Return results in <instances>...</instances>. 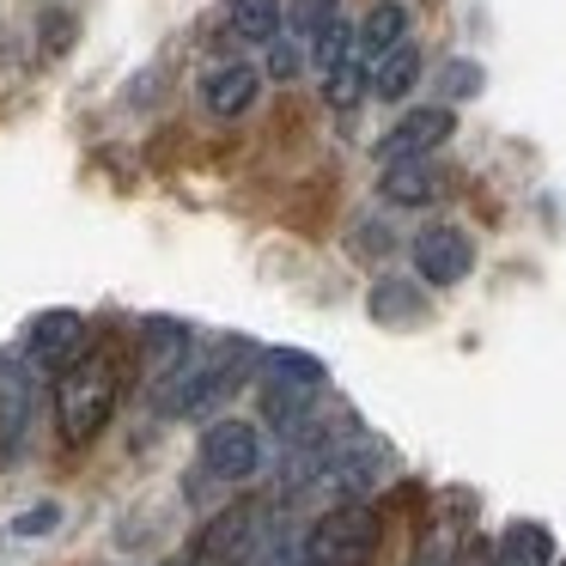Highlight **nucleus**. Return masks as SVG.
<instances>
[{
  "mask_svg": "<svg viewBox=\"0 0 566 566\" xmlns=\"http://www.w3.org/2000/svg\"><path fill=\"white\" fill-rule=\"evenodd\" d=\"M116 396H123V359L111 342L86 347L80 359H67L55 371V432H62L67 451H86L116 415Z\"/></svg>",
  "mask_w": 566,
  "mask_h": 566,
  "instance_id": "f257e3e1",
  "label": "nucleus"
},
{
  "mask_svg": "<svg viewBox=\"0 0 566 566\" xmlns=\"http://www.w3.org/2000/svg\"><path fill=\"white\" fill-rule=\"evenodd\" d=\"M378 536H384L378 512H371L366 500H342V505H329V512L311 524L298 560H305V566H371Z\"/></svg>",
  "mask_w": 566,
  "mask_h": 566,
  "instance_id": "f03ea898",
  "label": "nucleus"
},
{
  "mask_svg": "<svg viewBox=\"0 0 566 566\" xmlns=\"http://www.w3.org/2000/svg\"><path fill=\"white\" fill-rule=\"evenodd\" d=\"M262 536H269V505L244 500L226 505L201 524V536L189 542V566H256L262 560Z\"/></svg>",
  "mask_w": 566,
  "mask_h": 566,
  "instance_id": "7ed1b4c3",
  "label": "nucleus"
},
{
  "mask_svg": "<svg viewBox=\"0 0 566 566\" xmlns=\"http://www.w3.org/2000/svg\"><path fill=\"white\" fill-rule=\"evenodd\" d=\"M201 469H208L220 488H244L269 469V444H262V427L256 420H238V415H220L208 432H201Z\"/></svg>",
  "mask_w": 566,
  "mask_h": 566,
  "instance_id": "20e7f679",
  "label": "nucleus"
},
{
  "mask_svg": "<svg viewBox=\"0 0 566 566\" xmlns=\"http://www.w3.org/2000/svg\"><path fill=\"white\" fill-rule=\"evenodd\" d=\"M457 135V111L451 104H420V111H402L378 140V165H402V159H432L444 140Z\"/></svg>",
  "mask_w": 566,
  "mask_h": 566,
  "instance_id": "39448f33",
  "label": "nucleus"
},
{
  "mask_svg": "<svg viewBox=\"0 0 566 566\" xmlns=\"http://www.w3.org/2000/svg\"><path fill=\"white\" fill-rule=\"evenodd\" d=\"M408 262H415L420 286H463L475 269V244H469L463 226H420L415 244H408Z\"/></svg>",
  "mask_w": 566,
  "mask_h": 566,
  "instance_id": "423d86ee",
  "label": "nucleus"
},
{
  "mask_svg": "<svg viewBox=\"0 0 566 566\" xmlns=\"http://www.w3.org/2000/svg\"><path fill=\"white\" fill-rule=\"evenodd\" d=\"M86 354V317L80 311H67V305H55V311H38V317L25 323V366L31 371H62L67 359H80Z\"/></svg>",
  "mask_w": 566,
  "mask_h": 566,
  "instance_id": "0eeeda50",
  "label": "nucleus"
},
{
  "mask_svg": "<svg viewBox=\"0 0 566 566\" xmlns=\"http://www.w3.org/2000/svg\"><path fill=\"white\" fill-rule=\"evenodd\" d=\"M31 408H38V371L25 359L0 354V457H13L31 432Z\"/></svg>",
  "mask_w": 566,
  "mask_h": 566,
  "instance_id": "6e6552de",
  "label": "nucleus"
},
{
  "mask_svg": "<svg viewBox=\"0 0 566 566\" xmlns=\"http://www.w3.org/2000/svg\"><path fill=\"white\" fill-rule=\"evenodd\" d=\"M256 98H262V67H250V62H213L208 74H201V104H208V116H220V123L250 116Z\"/></svg>",
  "mask_w": 566,
  "mask_h": 566,
  "instance_id": "1a4fd4ad",
  "label": "nucleus"
},
{
  "mask_svg": "<svg viewBox=\"0 0 566 566\" xmlns=\"http://www.w3.org/2000/svg\"><path fill=\"white\" fill-rule=\"evenodd\" d=\"M444 189H451V171L439 159H402L378 171V196L390 208H432V201H444Z\"/></svg>",
  "mask_w": 566,
  "mask_h": 566,
  "instance_id": "9d476101",
  "label": "nucleus"
},
{
  "mask_svg": "<svg viewBox=\"0 0 566 566\" xmlns=\"http://www.w3.org/2000/svg\"><path fill=\"white\" fill-rule=\"evenodd\" d=\"M560 560V548H554V530L536 524V517H512V524L500 530V554H493V566H554Z\"/></svg>",
  "mask_w": 566,
  "mask_h": 566,
  "instance_id": "9b49d317",
  "label": "nucleus"
},
{
  "mask_svg": "<svg viewBox=\"0 0 566 566\" xmlns=\"http://www.w3.org/2000/svg\"><path fill=\"white\" fill-rule=\"evenodd\" d=\"M396 43H408V7L402 0H378V7L359 19V31H354V55L371 67L378 55H390Z\"/></svg>",
  "mask_w": 566,
  "mask_h": 566,
  "instance_id": "f8f14e48",
  "label": "nucleus"
},
{
  "mask_svg": "<svg viewBox=\"0 0 566 566\" xmlns=\"http://www.w3.org/2000/svg\"><path fill=\"white\" fill-rule=\"evenodd\" d=\"M366 86H371V98H384V104H402L408 92L420 86V50H415V43H396L390 55H378V62H371Z\"/></svg>",
  "mask_w": 566,
  "mask_h": 566,
  "instance_id": "ddd939ff",
  "label": "nucleus"
},
{
  "mask_svg": "<svg viewBox=\"0 0 566 566\" xmlns=\"http://www.w3.org/2000/svg\"><path fill=\"white\" fill-rule=\"evenodd\" d=\"M281 19H286L281 0H226V31L238 43H274L281 38Z\"/></svg>",
  "mask_w": 566,
  "mask_h": 566,
  "instance_id": "4468645a",
  "label": "nucleus"
},
{
  "mask_svg": "<svg viewBox=\"0 0 566 566\" xmlns=\"http://www.w3.org/2000/svg\"><path fill=\"white\" fill-rule=\"evenodd\" d=\"M311 402H317V390H305V384H281V378H269V384H262V415H269L281 432H293V439L305 432Z\"/></svg>",
  "mask_w": 566,
  "mask_h": 566,
  "instance_id": "2eb2a0df",
  "label": "nucleus"
},
{
  "mask_svg": "<svg viewBox=\"0 0 566 566\" xmlns=\"http://www.w3.org/2000/svg\"><path fill=\"white\" fill-rule=\"evenodd\" d=\"M366 311L378 323H420V317H427V293L408 286V281H378V286H371V298H366Z\"/></svg>",
  "mask_w": 566,
  "mask_h": 566,
  "instance_id": "dca6fc26",
  "label": "nucleus"
},
{
  "mask_svg": "<svg viewBox=\"0 0 566 566\" xmlns=\"http://www.w3.org/2000/svg\"><path fill=\"white\" fill-rule=\"evenodd\" d=\"M262 366H269V378L305 384V390H323V384H329V366H323L317 354H305V347H269V354H262Z\"/></svg>",
  "mask_w": 566,
  "mask_h": 566,
  "instance_id": "f3484780",
  "label": "nucleus"
},
{
  "mask_svg": "<svg viewBox=\"0 0 566 566\" xmlns=\"http://www.w3.org/2000/svg\"><path fill=\"white\" fill-rule=\"evenodd\" d=\"M366 74H371V67L359 62V55H347V62H335L329 74H323V104H329V111H354V104L371 92V86H366Z\"/></svg>",
  "mask_w": 566,
  "mask_h": 566,
  "instance_id": "a211bd4d",
  "label": "nucleus"
},
{
  "mask_svg": "<svg viewBox=\"0 0 566 566\" xmlns=\"http://www.w3.org/2000/svg\"><path fill=\"white\" fill-rule=\"evenodd\" d=\"M74 43H80V19L67 13V7H50V13L38 19V55L43 62H62Z\"/></svg>",
  "mask_w": 566,
  "mask_h": 566,
  "instance_id": "6ab92c4d",
  "label": "nucleus"
},
{
  "mask_svg": "<svg viewBox=\"0 0 566 566\" xmlns=\"http://www.w3.org/2000/svg\"><path fill=\"white\" fill-rule=\"evenodd\" d=\"M286 19H293V38L311 50V38H323V31L342 19V0H293V7H286Z\"/></svg>",
  "mask_w": 566,
  "mask_h": 566,
  "instance_id": "aec40b11",
  "label": "nucleus"
},
{
  "mask_svg": "<svg viewBox=\"0 0 566 566\" xmlns=\"http://www.w3.org/2000/svg\"><path fill=\"white\" fill-rule=\"evenodd\" d=\"M481 86H488V74H481V62H469V55H457V62H444V74H439V92H444V104H463V98H475Z\"/></svg>",
  "mask_w": 566,
  "mask_h": 566,
  "instance_id": "412c9836",
  "label": "nucleus"
},
{
  "mask_svg": "<svg viewBox=\"0 0 566 566\" xmlns=\"http://www.w3.org/2000/svg\"><path fill=\"white\" fill-rule=\"evenodd\" d=\"M298 67H305V43H298V38H274L269 43V74L274 80H293Z\"/></svg>",
  "mask_w": 566,
  "mask_h": 566,
  "instance_id": "4be33fe9",
  "label": "nucleus"
},
{
  "mask_svg": "<svg viewBox=\"0 0 566 566\" xmlns=\"http://www.w3.org/2000/svg\"><path fill=\"white\" fill-rule=\"evenodd\" d=\"M55 524H62V505H55V500H43V505H31V512H19V536H50V530Z\"/></svg>",
  "mask_w": 566,
  "mask_h": 566,
  "instance_id": "5701e85b",
  "label": "nucleus"
},
{
  "mask_svg": "<svg viewBox=\"0 0 566 566\" xmlns=\"http://www.w3.org/2000/svg\"><path fill=\"white\" fill-rule=\"evenodd\" d=\"M420 566H439V560H420Z\"/></svg>",
  "mask_w": 566,
  "mask_h": 566,
  "instance_id": "b1692460",
  "label": "nucleus"
},
{
  "mask_svg": "<svg viewBox=\"0 0 566 566\" xmlns=\"http://www.w3.org/2000/svg\"><path fill=\"white\" fill-rule=\"evenodd\" d=\"M554 566H566V560H554Z\"/></svg>",
  "mask_w": 566,
  "mask_h": 566,
  "instance_id": "393cba45",
  "label": "nucleus"
}]
</instances>
